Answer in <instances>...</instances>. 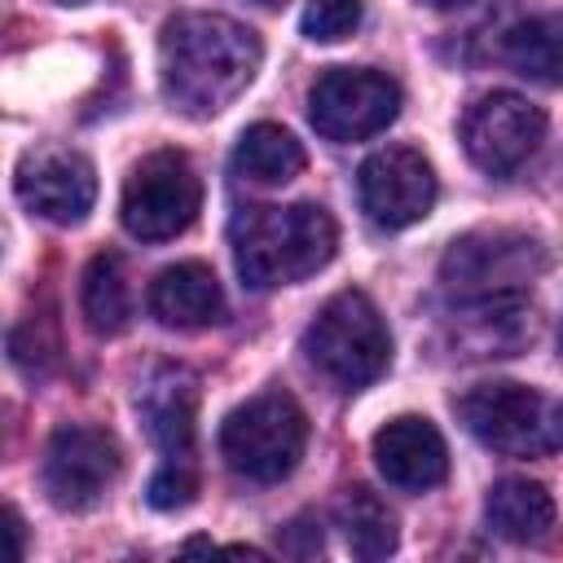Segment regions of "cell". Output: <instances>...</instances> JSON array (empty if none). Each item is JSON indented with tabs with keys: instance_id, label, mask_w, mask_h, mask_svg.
<instances>
[{
	"instance_id": "cell-1",
	"label": "cell",
	"mask_w": 563,
	"mask_h": 563,
	"mask_svg": "<svg viewBox=\"0 0 563 563\" xmlns=\"http://www.w3.org/2000/svg\"><path fill=\"white\" fill-rule=\"evenodd\" d=\"M260 62V35L224 13H176L158 35L163 97L194 119H207L246 92Z\"/></svg>"
},
{
	"instance_id": "cell-2",
	"label": "cell",
	"mask_w": 563,
	"mask_h": 563,
	"mask_svg": "<svg viewBox=\"0 0 563 563\" xmlns=\"http://www.w3.org/2000/svg\"><path fill=\"white\" fill-rule=\"evenodd\" d=\"M339 229L325 207L290 202V207H251L233 224V260L246 286L273 290L321 273L334 260Z\"/></svg>"
},
{
	"instance_id": "cell-3",
	"label": "cell",
	"mask_w": 563,
	"mask_h": 563,
	"mask_svg": "<svg viewBox=\"0 0 563 563\" xmlns=\"http://www.w3.org/2000/svg\"><path fill=\"white\" fill-rule=\"evenodd\" d=\"M308 361L339 387H365L374 383L391 361V334L383 325V312L361 290H339L321 303L312 325L303 330Z\"/></svg>"
},
{
	"instance_id": "cell-4",
	"label": "cell",
	"mask_w": 563,
	"mask_h": 563,
	"mask_svg": "<svg viewBox=\"0 0 563 563\" xmlns=\"http://www.w3.org/2000/svg\"><path fill=\"white\" fill-rule=\"evenodd\" d=\"M545 268H550V255L541 238L519 229H484L449 246L440 264V282L453 303H484V299L528 295V286Z\"/></svg>"
},
{
	"instance_id": "cell-5",
	"label": "cell",
	"mask_w": 563,
	"mask_h": 563,
	"mask_svg": "<svg viewBox=\"0 0 563 563\" xmlns=\"http://www.w3.org/2000/svg\"><path fill=\"white\" fill-rule=\"evenodd\" d=\"M303 444L308 418L290 391H260L246 405H238L220 427V453L229 471H238L251 484L286 479L299 466Z\"/></svg>"
},
{
	"instance_id": "cell-6",
	"label": "cell",
	"mask_w": 563,
	"mask_h": 563,
	"mask_svg": "<svg viewBox=\"0 0 563 563\" xmlns=\"http://www.w3.org/2000/svg\"><path fill=\"white\" fill-rule=\"evenodd\" d=\"M457 418L484 449L506 457H550L563 435L554 396L528 383H479L457 400Z\"/></svg>"
},
{
	"instance_id": "cell-7",
	"label": "cell",
	"mask_w": 563,
	"mask_h": 563,
	"mask_svg": "<svg viewBox=\"0 0 563 563\" xmlns=\"http://www.w3.org/2000/svg\"><path fill=\"white\" fill-rule=\"evenodd\" d=\"M202 207V180L180 150L145 154L123 185V229L141 242H167L194 224Z\"/></svg>"
},
{
	"instance_id": "cell-8",
	"label": "cell",
	"mask_w": 563,
	"mask_h": 563,
	"mask_svg": "<svg viewBox=\"0 0 563 563\" xmlns=\"http://www.w3.org/2000/svg\"><path fill=\"white\" fill-rule=\"evenodd\" d=\"M400 114V88L383 70L334 66L312 84L308 119L325 141H365Z\"/></svg>"
},
{
	"instance_id": "cell-9",
	"label": "cell",
	"mask_w": 563,
	"mask_h": 563,
	"mask_svg": "<svg viewBox=\"0 0 563 563\" xmlns=\"http://www.w3.org/2000/svg\"><path fill=\"white\" fill-rule=\"evenodd\" d=\"M119 466H123V453L106 427L66 422L53 431V440L44 449L40 479L57 510H88L119 479Z\"/></svg>"
},
{
	"instance_id": "cell-10",
	"label": "cell",
	"mask_w": 563,
	"mask_h": 563,
	"mask_svg": "<svg viewBox=\"0 0 563 563\" xmlns=\"http://www.w3.org/2000/svg\"><path fill=\"white\" fill-rule=\"evenodd\" d=\"M541 141H545V114L519 92H488L471 101L462 114L466 158L488 176L519 172L537 154Z\"/></svg>"
},
{
	"instance_id": "cell-11",
	"label": "cell",
	"mask_w": 563,
	"mask_h": 563,
	"mask_svg": "<svg viewBox=\"0 0 563 563\" xmlns=\"http://www.w3.org/2000/svg\"><path fill=\"white\" fill-rule=\"evenodd\" d=\"M356 185H361V207L378 229H409L435 207V172L409 145L374 150L361 163Z\"/></svg>"
},
{
	"instance_id": "cell-12",
	"label": "cell",
	"mask_w": 563,
	"mask_h": 563,
	"mask_svg": "<svg viewBox=\"0 0 563 563\" xmlns=\"http://www.w3.org/2000/svg\"><path fill=\"white\" fill-rule=\"evenodd\" d=\"M18 198L53 224H79L97 202V172L79 150L40 145L18 163Z\"/></svg>"
},
{
	"instance_id": "cell-13",
	"label": "cell",
	"mask_w": 563,
	"mask_h": 563,
	"mask_svg": "<svg viewBox=\"0 0 563 563\" xmlns=\"http://www.w3.org/2000/svg\"><path fill=\"white\" fill-rule=\"evenodd\" d=\"M374 462H378L383 479L405 488V493L435 488L449 475L444 435L418 413H400L374 435Z\"/></svg>"
},
{
	"instance_id": "cell-14",
	"label": "cell",
	"mask_w": 563,
	"mask_h": 563,
	"mask_svg": "<svg viewBox=\"0 0 563 563\" xmlns=\"http://www.w3.org/2000/svg\"><path fill=\"white\" fill-rule=\"evenodd\" d=\"M141 418L150 427V440L163 449V457H189L194 453V418H198V378L180 365H163L145 378Z\"/></svg>"
},
{
	"instance_id": "cell-15",
	"label": "cell",
	"mask_w": 563,
	"mask_h": 563,
	"mask_svg": "<svg viewBox=\"0 0 563 563\" xmlns=\"http://www.w3.org/2000/svg\"><path fill=\"white\" fill-rule=\"evenodd\" d=\"M150 312L172 330H202V325L224 321V290L207 264L185 260L154 277Z\"/></svg>"
},
{
	"instance_id": "cell-16",
	"label": "cell",
	"mask_w": 563,
	"mask_h": 563,
	"mask_svg": "<svg viewBox=\"0 0 563 563\" xmlns=\"http://www.w3.org/2000/svg\"><path fill=\"white\" fill-rule=\"evenodd\" d=\"M484 515H488V528L515 545H537L554 532V497L537 479H515V475L497 479L488 488Z\"/></svg>"
},
{
	"instance_id": "cell-17",
	"label": "cell",
	"mask_w": 563,
	"mask_h": 563,
	"mask_svg": "<svg viewBox=\"0 0 563 563\" xmlns=\"http://www.w3.org/2000/svg\"><path fill=\"white\" fill-rule=\"evenodd\" d=\"M466 312V343L475 356H510L523 343L537 339V312L528 295H506V299H484V303H457Z\"/></svg>"
},
{
	"instance_id": "cell-18",
	"label": "cell",
	"mask_w": 563,
	"mask_h": 563,
	"mask_svg": "<svg viewBox=\"0 0 563 563\" xmlns=\"http://www.w3.org/2000/svg\"><path fill=\"white\" fill-rule=\"evenodd\" d=\"M334 523H339V532H343V541H347V550L356 559H369L374 563V559H387L396 550V515L365 484H352V488L339 493Z\"/></svg>"
},
{
	"instance_id": "cell-19",
	"label": "cell",
	"mask_w": 563,
	"mask_h": 563,
	"mask_svg": "<svg viewBox=\"0 0 563 563\" xmlns=\"http://www.w3.org/2000/svg\"><path fill=\"white\" fill-rule=\"evenodd\" d=\"M233 167L242 180L255 185H286L303 172V145L282 123H255L242 132L233 150Z\"/></svg>"
},
{
	"instance_id": "cell-20",
	"label": "cell",
	"mask_w": 563,
	"mask_h": 563,
	"mask_svg": "<svg viewBox=\"0 0 563 563\" xmlns=\"http://www.w3.org/2000/svg\"><path fill=\"white\" fill-rule=\"evenodd\" d=\"M79 308L92 334H119L132 317V290H128V268L114 251H101L84 268L79 286Z\"/></svg>"
},
{
	"instance_id": "cell-21",
	"label": "cell",
	"mask_w": 563,
	"mask_h": 563,
	"mask_svg": "<svg viewBox=\"0 0 563 563\" xmlns=\"http://www.w3.org/2000/svg\"><path fill=\"white\" fill-rule=\"evenodd\" d=\"M501 57L537 84H559V70H563V26H559V18L541 13V18H528V22L510 26L506 44H501Z\"/></svg>"
},
{
	"instance_id": "cell-22",
	"label": "cell",
	"mask_w": 563,
	"mask_h": 563,
	"mask_svg": "<svg viewBox=\"0 0 563 563\" xmlns=\"http://www.w3.org/2000/svg\"><path fill=\"white\" fill-rule=\"evenodd\" d=\"M361 26V0H308L303 35L317 44H334Z\"/></svg>"
},
{
	"instance_id": "cell-23",
	"label": "cell",
	"mask_w": 563,
	"mask_h": 563,
	"mask_svg": "<svg viewBox=\"0 0 563 563\" xmlns=\"http://www.w3.org/2000/svg\"><path fill=\"white\" fill-rule=\"evenodd\" d=\"M194 493H198V471H194V457H167L158 471H154V479H150V506L154 510H180V506H189L194 501Z\"/></svg>"
},
{
	"instance_id": "cell-24",
	"label": "cell",
	"mask_w": 563,
	"mask_h": 563,
	"mask_svg": "<svg viewBox=\"0 0 563 563\" xmlns=\"http://www.w3.org/2000/svg\"><path fill=\"white\" fill-rule=\"evenodd\" d=\"M13 361L26 369V374H44L53 361H57V339H53V325L48 317H26L13 334Z\"/></svg>"
},
{
	"instance_id": "cell-25",
	"label": "cell",
	"mask_w": 563,
	"mask_h": 563,
	"mask_svg": "<svg viewBox=\"0 0 563 563\" xmlns=\"http://www.w3.org/2000/svg\"><path fill=\"white\" fill-rule=\"evenodd\" d=\"M26 554V523L13 506H0V563H18Z\"/></svg>"
},
{
	"instance_id": "cell-26",
	"label": "cell",
	"mask_w": 563,
	"mask_h": 563,
	"mask_svg": "<svg viewBox=\"0 0 563 563\" xmlns=\"http://www.w3.org/2000/svg\"><path fill=\"white\" fill-rule=\"evenodd\" d=\"M422 4H431V9H457V4H466V0H422Z\"/></svg>"
},
{
	"instance_id": "cell-27",
	"label": "cell",
	"mask_w": 563,
	"mask_h": 563,
	"mask_svg": "<svg viewBox=\"0 0 563 563\" xmlns=\"http://www.w3.org/2000/svg\"><path fill=\"white\" fill-rule=\"evenodd\" d=\"M260 4H264V9H277V4H286V0H260Z\"/></svg>"
},
{
	"instance_id": "cell-28",
	"label": "cell",
	"mask_w": 563,
	"mask_h": 563,
	"mask_svg": "<svg viewBox=\"0 0 563 563\" xmlns=\"http://www.w3.org/2000/svg\"><path fill=\"white\" fill-rule=\"evenodd\" d=\"M62 4H84V0H62Z\"/></svg>"
}]
</instances>
